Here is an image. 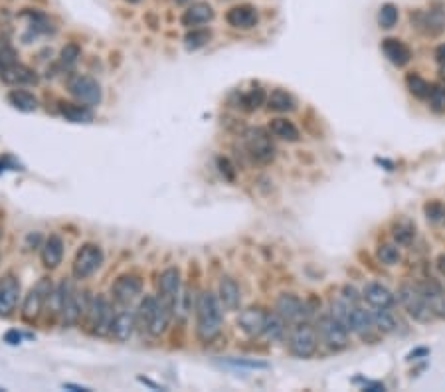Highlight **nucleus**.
Returning <instances> with one entry per match:
<instances>
[{"instance_id": "29", "label": "nucleus", "mask_w": 445, "mask_h": 392, "mask_svg": "<svg viewBox=\"0 0 445 392\" xmlns=\"http://www.w3.org/2000/svg\"><path fill=\"white\" fill-rule=\"evenodd\" d=\"M374 321H372V313L364 311L362 307H354V313H352V319H350V327L348 331L350 333H357L359 337L366 339L374 333Z\"/></svg>"}, {"instance_id": "46", "label": "nucleus", "mask_w": 445, "mask_h": 392, "mask_svg": "<svg viewBox=\"0 0 445 392\" xmlns=\"http://www.w3.org/2000/svg\"><path fill=\"white\" fill-rule=\"evenodd\" d=\"M343 295H344V297H346V299H350V301H354V303L359 301V293H357V290H354V288H350V286H344Z\"/></svg>"}, {"instance_id": "34", "label": "nucleus", "mask_w": 445, "mask_h": 392, "mask_svg": "<svg viewBox=\"0 0 445 392\" xmlns=\"http://www.w3.org/2000/svg\"><path fill=\"white\" fill-rule=\"evenodd\" d=\"M406 86L410 89L411 95L418 97V100H428L429 93H431V87H433L428 80H424V78L418 76V73H410V76L406 78Z\"/></svg>"}, {"instance_id": "35", "label": "nucleus", "mask_w": 445, "mask_h": 392, "mask_svg": "<svg viewBox=\"0 0 445 392\" xmlns=\"http://www.w3.org/2000/svg\"><path fill=\"white\" fill-rule=\"evenodd\" d=\"M210 30H204V28H190L189 34L184 36V48L189 51H196L200 48H204L206 44L210 42Z\"/></svg>"}, {"instance_id": "14", "label": "nucleus", "mask_w": 445, "mask_h": 392, "mask_svg": "<svg viewBox=\"0 0 445 392\" xmlns=\"http://www.w3.org/2000/svg\"><path fill=\"white\" fill-rule=\"evenodd\" d=\"M275 311L287 321V323H301L307 317V305L305 301H301V297L293 295V293H283L277 297L275 303Z\"/></svg>"}, {"instance_id": "27", "label": "nucleus", "mask_w": 445, "mask_h": 392, "mask_svg": "<svg viewBox=\"0 0 445 392\" xmlns=\"http://www.w3.org/2000/svg\"><path fill=\"white\" fill-rule=\"evenodd\" d=\"M6 102L10 103L14 109L22 111V113H32L40 107V102L36 97L32 91L28 89H22V87H16V89H10L8 95H6Z\"/></svg>"}, {"instance_id": "44", "label": "nucleus", "mask_w": 445, "mask_h": 392, "mask_svg": "<svg viewBox=\"0 0 445 392\" xmlns=\"http://www.w3.org/2000/svg\"><path fill=\"white\" fill-rule=\"evenodd\" d=\"M16 64V50L8 42H0V71Z\"/></svg>"}, {"instance_id": "50", "label": "nucleus", "mask_w": 445, "mask_h": 392, "mask_svg": "<svg viewBox=\"0 0 445 392\" xmlns=\"http://www.w3.org/2000/svg\"><path fill=\"white\" fill-rule=\"evenodd\" d=\"M2 232H4V226H2V220H0V242H2Z\"/></svg>"}, {"instance_id": "48", "label": "nucleus", "mask_w": 445, "mask_h": 392, "mask_svg": "<svg viewBox=\"0 0 445 392\" xmlns=\"http://www.w3.org/2000/svg\"><path fill=\"white\" fill-rule=\"evenodd\" d=\"M437 56H440L442 60H445V46H442V48H440V51H437Z\"/></svg>"}, {"instance_id": "3", "label": "nucleus", "mask_w": 445, "mask_h": 392, "mask_svg": "<svg viewBox=\"0 0 445 392\" xmlns=\"http://www.w3.org/2000/svg\"><path fill=\"white\" fill-rule=\"evenodd\" d=\"M287 345H289V353L297 358H311L317 349H319V331L309 323H297L293 327L289 337H287Z\"/></svg>"}, {"instance_id": "8", "label": "nucleus", "mask_w": 445, "mask_h": 392, "mask_svg": "<svg viewBox=\"0 0 445 392\" xmlns=\"http://www.w3.org/2000/svg\"><path fill=\"white\" fill-rule=\"evenodd\" d=\"M319 329V337L323 339L326 347L330 349V351H343L348 347V329L344 327L337 317H333V315H323L321 319H319V325H317Z\"/></svg>"}, {"instance_id": "1", "label": "nucleus", "mask_w": 445, "mask_h": 392, "mask_svg": "<svg viewBox=\"0 0 445 392\" xmlns=\"http://www.w3.org/2000/svg\"><path fill=\"white\" fill-rule=\"evenodd\" d=\"M196 335L202 343H212L224 329V305L218 295L202 291L196 299Z\"/></svg>"}, {"instance_id": "36", "label": "nucleus", "mask_w": 445, "mask_h": 392, "mask_svg": "<svg viewBox=\"0 0 445 392\" xmlns=\"http://www.w3.org/2000/svg\"><path fill=\"white\" fill-rule=\"evenodd\" d=\"M376 257L380 264H384L388 268H394L402 262V252L394 244H380L376 250Z\"/></svg>"}, {"instance_id": "43", "label": "nucleus", "mask_w": 445, "mask_h": 392, "mask_svg": "<svg viewBox=\"0 0 445 392\" xmlns=\"http://www.w3.org/2000/svg\"><path fill=\"white\" fill-rule=\"evenodd\" d=\"M424 210H426V218L431 224H444L445 222V205H442V203H437V200L428 203Z\"/></svg>"}, {"instance_id": "51", "label": "nucleus", "mask_w": 445, "mask_h": 392, "mask_svg": "<svg viewBox=\"0 0 445 392\" xmlns=\"http://www.w3.org/2000/svg\"><path fill=\"white\" fill-rule=\"evenodd\" d=\"M127 2H133V4H135V2H141V0H127Z\"/></svg>"}, {"instance_id": "33", "label": "nucleus", "mask_w": 445, "mask_h": 392, "mask_svg": "<svg viewBox=\"0 0 445 392\" xmlns=\"http://www.w3.org/2000/svg\"><path fill=\"white\" fill-rule=\"evenodd\" d=\"M287 333V321L275 311V313H269L267 315V323H265V331L263 335L272 341H281Z\"/></svg>"}, {"instance_id": "42", "label": "nucleus", "mask_w": 445, "mask_h": 392, "mask_svg": "<svg viewBox=\"0 0 445 392\" xmlns=\"http://www.w3.org/2000/svg\"><path fill=\"white\" fill-rule=\"evenodd\" d=\"M80 54H82L80 46H75V44H68V46L62 50V54H60V66L66 69H71L73 66H75V62L80 60Z\"/></svg>"}, {"instance_id": "10", "label": "nucleus", "mask_w": 445, "mask_h": 392, "mask_svg": "<svg viewBox=\"0 0 445 392\" xmlns=\"http://www.w3.org/2000/svg\"><path fill=\"white\" fill-rule=\"evenodd\" d=\"M174 309H176V301L156 295V297H154V307L153 313H151V319H149V323H147V333L153 335V337H160V335L169 329V325H171L172 317H174Z\"/></svg>"}, {"instance_id": "40", "label": "nucleus", "mask_w": 445, "mask_h": 392, "mask_svg": "<svg viewBox=\"0 0 445 392\" xmlns=\"http://www.w3.org/2000/svg\"><path fill=\"white\" fill-rule=\"evenodd\" d=\"M429 107L437 113H445V82H440L431 87L429 93Z\"/></svg>"}, {"instance_id": "16", "label": "nucleus", "mask_w": 445, "mask_h": 392, "mask_svg": "<svg viewBox=\"0 0 445 392\" xmlns=\"http://www.w3.org/2000/svg\"><path fill=\"white\" fill-rule=\"evenodd\" d=\"M267 315L269 313L261 307H248L238 315V327L248 337H259L265 331Z\"/></svg>"}, {"instance_id": "32", "label": "nucleus", "mask_w": 445, "mask_h": 392, "mask_svg": "<svg viewBox=\"0 0 445 392\" xmlns=\"http://www.w3.org/2000/svg\"><path fill=\"white\" fill-rule=\"evenodd\" d=\"M422 26L428 36H440L445 30V12L444 8L433 6L422 18Z\"/></svg>"}, {"instance_id": "30", "label": "nucleus", "mask_w": 445, "mask_h": 392, "mask_svg": "<svg viewBox=\"0 0 445 392\" xmlns=\"http://www.w3.org/2000/svg\"><path fill=\"white\" fill-rule=\"evenodd\" d=\"M267 131L281 141H287V143H297L299 141V129L293 121L285 119V117H275L269 121V127Z\"/></svg>"}, {"instance_id": "24", "label": "nucleus", "mask_w": 445, "mask_h": 392, "mask_svg": "<svg viewBox=\"0 0 445 392\" xmlns=\"http://www.w3.org/2000/svg\"><path fill=\"white\" fill-rule=\"evenodd\" d=\"M62 260H64V240L58 234H51L50 238H46V242L42 244V264L44 268L53 270L62 264Z\"/></svg>"}, {"instance_id": "20", "label": "nucleus", "mask_w": 445, "mask_h": 392, "mask_svg": "<svg viewBox=\"0 0 445 392\" xmlns=\"http://www.w3.org/2000/svg\"><path fill=\"white\" fill-rule=\"evenodd\" d=\"M0 80L8 86L22 87V86H34L38 82V76L32 68L24 66V64H12L10 68L0 71Z\"/></svg>"}, {"instance_id": "5", "label": "nucleus", "mask_w": 445, "mask_h": 392, "mask_svg": "<svg viewBox=\"0 0 445 392\" xmlns=\"http://www.w3.org/2000/svg\"><path fill=\"white\" fill-rule=\"evenodd\" d=\"M68 91L71 93V97H75L77 102L89 105V107L99 105L103 100L101 86L91 76H82V73L71 76L68 80Z\"/></svg>"}, {"instance_id": "37", "label": "nucleus", "mask_w": 445, "mask_h": 392, "mask_svg": "<svg viewBox=\"0 0 445 392\" xmlns=\"http://www.w3.org/2000/svg\"><path fill=\"white\" fill-rule=\"evenodd\" d=\"M265 102H267L265 91H263L261 87H254V89H250V91L241 97V107H243L245 111H256V109H259Z\"/></svg>"}, {"instance_id": "2", "label": "nucleus", "mask_w": 445, "mask_h": 392, "mask_svg": "<svg viewBox=\"0 0 445 392\" xmlns=\"http://www.w3.org/2000/svg\"><path fill=\"white\" fill-rule=\"evenodd\" d=\"M51 299L56 305V313L62 315L64 325H75L87 311V305H84L80 297V291L73 288L71 281H62L60 288L51 293Z\"/></svg>"}, {"instance_id": "23", "label": "nucleus", "mask_w": 445, "mask_h": 392, "mask_svg": "<svg viewBox=\"0 0 445 392\" xmlns=\"http://www.w3.org/2000/svg\"><path fill=\"white\" fill-rule=\"evenodd\" d=\"M160 297H167L178 303L180 297V272L176 268H167L158 275V293Z\"/></svg>"}, {"instance_id": "31", "label": "nucleus", "mask_w": 445, "mask_h": 392, "mask_svg": "<svg viewBox=\"0 0 445 392\" xmlns=\"http://www.w3.org/2000/svg\"><path fill=\"white\" fill-rule=\"evenodd\" d=\"M267 107L275 111V113H289L297 107V102L289 91L285 89H274L267 95Z\"/></svg>"}, {"instance_id": "12", "label": "nucleus", "mask_w": 445, "mask_h": 392, "mask_svg": "<svg viewBox=\"0 0 445 392\" xmlns=\"http://www.w3.org/2000/svg\"><path fill=\"white\" fill-rule=\"evenodd\" d=\"M143 293V281L141 277L129 273V275H121L119 279L111 286V297L115 303L119 305H131L139 295Z\"/></svg>"}, {"instance_id": "4", "label": "nucleus", "mask_w": 445, "mask_h": 392, "mask_svg": "<svg viewBox=\"0 0 445 392\" xmlns=\"http://www.w3.org/2000/svg\"><path fill=\"white\" fill-rule=\"evenodd\" d=\"M398 299L402 307L406 309V313L410 315L413 321L418 323H429L433 319V313L429 311L428 301L422 295V291L418 290V286L413 284H402L398 290Z\"/></svg>"}, {"instance_id": "47", "label": "nucleus", "mask_w": 445, "mask_h": 392, "mask_svg": "<svg viewBox=\"0 0 445 392\" xmlns=\"http://www.w3.org/2000/svg\"><path fill=\"white\" fill-rule=\"evenodd\" d=\"M437 270L445 275V254H440V256H437Z\"/></svg>"}, {"instance_id": "15", "label": "nucleus", "mask_w": 445, "mask_h": 392, "mask_svg": "<svg viewBox=\"0 0 445 392\" xmlns=\"http://www.w3.org/2000/svg\"><path fill=\"white\" fill-rule=\"evenodd\" d=\"M135 327H139L137 311H133L131 307L125 305V309H121V311H117V313L113 315L109 333H111V337H113L115 341H129V339L133 337V333H135Z\"/></svg>"}, {"instance_id": "25", "label": "nucleus", "mask_w": 445, "mask_h": 392, "mask_svg": "<svg viewBox=\"0 0 445 392\" xmlns=\"http://www.w3.org/2000/svg\"><path fill=\"white\" fill-rule=\"evenodd\" d=\"M218 297L222 301V305L230 311H236L240 309L241 303V290L240 286L236 284V279L232 277H222L220 279V286H218Z\"/></svg>"}, {"instance_id": "45", "label": "nucleus", "mask_w": 445, "mask_h": 392, "mask_svg": "<svg viewBox=\"0 0 445 392\" xmlns=\"http://www.w3.org/2000/svg\"><path fill=\"white\" fill-rule=\"evenodd\" d=\"M226 365L230 367H236V369H267L265 362H257V360H240V358H228Z\"/></svg>"}, {"instance_id": "18", "label": "nucleus", "mask_w": 445, "mask_h": 392, "mask_svg": "<svg viewBox=\"0 0 445 392\" xmlns=\"http://www.w3.org/2000/svg\"><path fill=\"white\" fill-rule=\"evenodd\" d=\"M416 286H418V290L422 291V295L426 297L429 311L433 313V317L445 321V291L435 281H422V284H416Z\"/></svg>"}, {"instance_id": "11", "label": "nucleus", "mask_w": 445, "mask_h": 392, "mask_svg": "<svg viewBox=\"0 0 445 392\" xmlns=\"http://www.w3.org/2000/svg\"><path fill=\"white\" fill-rule=\"evenodd\" d=\"M86 313L87 319H89V325H91V329H93V333H97V335L109 333L113 315H115L113 305L109 303V299H105L101 295H99V297H93L91 303L87 305Z\"/></svg>"}, {"instance_id": "28", "label": "nucleus", "mask_w": 445, "mask_h": 392, "mask_svg": "<svg viewBox=\"0 0 445 392\" xmlns=\"http://www.w3.org/2000/svg\"><path fill=\"white\" fill-rule=\"evenodd\" d=\"M60 115L69 123H91L95 113L89 105L84 103H60Z\"/></svg>"}, {"instance_id": "7", "label": "nucleus", "mask_w": 445, "mask_h": 392, "mask_svg": "<svg viewBox=\"0 0 445 392\" xmlns=\"http://www.w3.org/2000/svg\"><path fill=\"white\" fill-rule=\"evenodd\" d=\"M243 143H245V149L248 153L252 154V159L257 163H269L274 161L275 157V147L274 141H272V133L263 131V129H248L245 135H243Z\"/></svg>"}, {"instance_id": "26", "label": "nucleus", "mask_w": 445, "mask_h": 392, "mask_svg": "<svg viewBox=\"0 0 445 392\" xmlns=\"http://www.w3.org/2000/svg\"><path fill=\"white\" fill-rule=\"evenodd\" d=\"M372 321L376 331H380L382 335H394L400 331V319L396 317L394 313L390 311V307H374L372 311Z\"/></svg>"}, {"instance_id": "17", "label": "nucleus", "mask_w": 445, "mask_h": 392, "mask_svg": "<svg viewBox=\"0 0 445 392\" xmlns=\"http://www.w3.org/2000/svg\"><path fill=\"white\" fill-rule=\"evenodd\" d=\"M226 22L236 30H252L259 22V14H257L256 6L252 4H238L228 10Z\"/></svg>"}, {"instance_id": "13", "label": "nucleus", "mask_w": 445, "mask_h": 392, "mask_svg": "<svg viewBox=\"0 0 445 392\" xmlns=\"http://www.w3.org/2000/svg\"><path fill=\"white\" fill-rule=\"evenodd\" d=\"M20 301V281L12 273L0 277V317H10Z\"/></svg>"}, {"instance_id": "49", "label": "nucleus", "mask_w": 445, "mask_h": 392, "mask_svg": "<svg viewBox=\"0 0 445 392\" xmlns=\"http://www.w3.org/2000/svg\"><path fill=\"white\" fill-rule=\"evenodd\" d=\"M176 4H180V6H184V4H190L192 0H174Z\"/></svg>"}, {"instance_id": "19", "label": "nucleus", "mask_w": 445, "mask_h": 392, "mask_svg": "<svg viewBox=\"0 0 445 392\" xmlns=\"http://www.w3.org/2000/svg\"><path fill=\"white\" fill-rule=\"evenodd\" d=\"M214 20V8L208 4V2H194V4H190L189 8L184 10V14L180 18V22H182V26H187V28H200V26H204L208 22H212Z\"/></svg>"}, {"instance_id": "9", "label": "nucleus", "mask_w": 445, "mask_h": 392, "mask_svg": "<svg viewBox=\"0 0 445 392\" xmlns=\"http://www.w3.org/2000/svg\"><path fill=\"white\" fill-rule=\"evenodd\" d=\"M51 281L50 279H42L36 288L30 290V293L26 295L24 303H22V317L26 321H34L40 317V313L44 311V305L51 299Z\"/></svg>"}, {"instance_id": "39", "label": "nucleus", "mask_w": 445, "mask_h": 392, "mask_svg": "<svg viewBox=\"0 0 445 392\" xmlns=\"http://www.w3.org/2000/svg\"><path fill=\"white\" fill-rule=\"evenodd\" d=\"M392 234H394V240L398 244L408 246V244H411V240L416 238V228H413L408 220H402L398 222V224H394Z\"/></svg>"}, {"instance_id": "38", "label": "nucleus", "mask_w": 445, "mask_h": 392, "mask_svg": "<svg viewBox=\"0 0 445 392\" xmlns=\"http://www.w3.org/2000/svg\"><path fill=\"white\" fill-rule=\"evenodd\" d=\"M400 18V12H398V6L394 4H384L378 12V26L384 28V30H390L394 28L396 22Z\"/></svg>"}, {"instance_id": "21", "label": "nucleus", "mask_w": 445, "mask_h": 392, "mask_svg": "<svg viewBox=\"0 0 445 392\" xmlns=\"http://www.w3.org/2000/svg\"><path fill=\"white\" fill-rule=\"evenodd\" d=\"M362 299L372 307H392L396 303V295L386 286L370 281L362 290Z\"/></svg>"}, {"instance_id": "6", "label": "nucleus", "mask_w": 445, "mask_h": 392, "mask_svg": "<svg viewBox=\"0 0 445 392\" xmlns=\"http://www.w3.org/2000/svg\"><path fill=\"white\" fill-rule=\"evenodd\" d=\"M103 264V250L97 244H84L77 254L75 260L71 264V272L75 279H87L91 277L93 273L101 268Z\"/></svg>"}, {"instance_id": "22", "label": "nucleus", "mask_w": 445, "mask_h": 392, "mask_svg": "<svg viewBox=\"0 0 445 392\" xmlns=\"http://www.w3.org/2000/svg\"><path fill=\"white\" fill-rule=\"evenodd\" d=\"M382 51H384V56L388 58V62L394 64L396 68H404V66L410 64V48H408L402 40H398V38H386V40L382 42Z\"/></svg>"}, {"instance_id": "41", "label": "nucleus", "mask_w": 445, "mask_h": 392, "mask_svg": "<svg viewBox=\"0 0 445 392\" xmlns=\"http://www.w3.org/2000/svg\"><path fill=\"white\" fill-rule=\"evenodd\" d=\"M153 307H154V297L153 295H147L137 307V325L139 327H143V329H147V323H149V319H151V313H153Z\"/></svg>"}]
</instances>
